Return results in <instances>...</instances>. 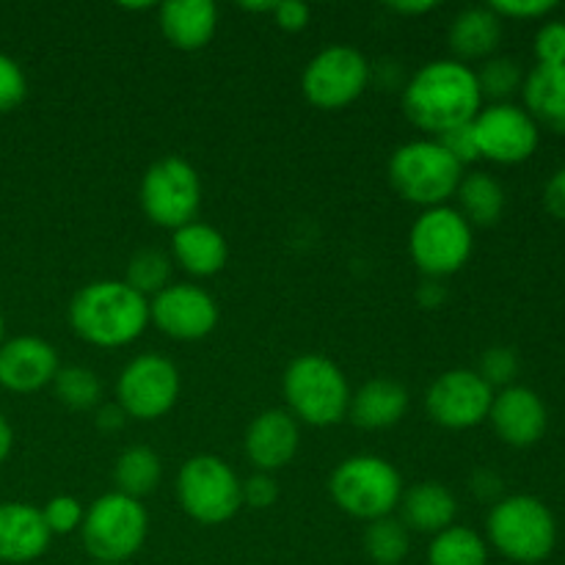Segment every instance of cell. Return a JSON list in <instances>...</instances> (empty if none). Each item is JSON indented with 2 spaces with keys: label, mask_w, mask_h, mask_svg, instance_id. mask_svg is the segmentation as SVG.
<instances>
[{
  "label": "cell",
  "mask_w": 565,
  "mask_h": 565,
  "mask_svg": "<svg viewBox=\"0 0 565 565\" xmlns=\"http://www.w3.org/2000/svg\"><path fill=\"white\" fill-rule=\"evenodd\" d=\"M483 108L478 72L456 58H436L419 66L403 88V114L414 127L436 138L472 125Z\"/></svg>",
  "instance_id": "obj_1"
},
{
  "label": "cell",
  "mask_w": 565,
  "mask_h": 565,
  "mask_svg": "<svg viewBox=\"0 0 565 565\" xmlns=\"http://www.w3.org/2000/svg\"><path fill=\"white\" fill-rule=\"evenodd\" d=\"M70 326L94 348H127L147 331L149 298L125 279H99L81 287L70 303Z\"/></svg>",
  "instance_id": "obj_2"
},
{
  "label": "cell",
  "mask_w": 565,
  "mask_h": 565,
  "mask_svg": "<svg viewBox=\"0 0 565 565\" xmlns=\"http://www.w3.org/2000/svg\"><path fill=\"white\" fill-rule=\"evenodd\" d=\"M281 392L296 423L312 428L340 425L348 417L353 395L345 373L323 353H303L292 359L281 379Z\"/></svg>",
  "instance_id": "obj_3"
},
{
  "label": "cell",
  "mask_w": 565,
  "mask_h": 565,
  "mask_svg": "<svg viewBox=\"0 0 565 565\" xmlns=\"http://www.w3.org/2000/svg\"><path fill=\"white\" fill-rule=\"evenodd\" d=\"M463 166L436 138H417L397 147L390 158V185L408 204L430 210L456 199Z\"/></svg>",
  "instance_id": "obj_4"
},
{
  "label": "cell",
  "mask_w": 565,
  "mask_h": 565,
  "mask_svg": "<svg viewBox=\"0 0 565 565\" xmlns=\"http://www.w3.org/2000/svg\"><path fill=\"white\" fill-rule=\"evenodd\" d=\"M489 541L502 557L522 565L544 563L555 552L557 522L550 508L530 494L502 497L486 519Z\"/></svg>",
  "instance_id": "obj_5"
},
{
  "label": "cell",
  "mask_w": 565,
  "mask_h": 565,
  "mask_svg": "<svg viewBox=\"0 0 565 565\" xmlns=\"http://www.w3.org/2000/svg\"><path fill=\"white\" fill-rule=\"evenodd\" d=\"M329 491L342 513L362 522L395 516L403 497V478L381 456H351L331 472Z\"/></svg>",
  "instance_id": "obj_6"
},
{
  "label": "cell",
  "mask_w": 565,
  "mask_h": 565,
  "mask_svg": "<svg viewBox=\"0 0 565 565\" xmlns=\"http://www.w3.org/2000/svg\"><path fill=\"white\" fill-rule=\"evenodd\" d=\"M149 535V516L141 500L108 491L86 508L81 524L83 550L94 563L121 565L130 561Z\"/></svg>",
  "instance_id": "obj_7"
},
{
  "label": "cell",
  "mask_w": 565,
  "mask_h": 565,
  "mask_svg": "<svg viewBox=\"0 0 565 565\" xmlns=\"http://www.w3.org/2000/svg\"><path fill=\"white\" fill-rule=\"evenodd\" d=\"M472 226L450 204L423 210L408 232V254L428 279L458 274L472 257Z\"/></svg>",
  "instance_id": "obj_8"
},
{
  "label": "cell",
  "mask_w": 565,
  "mask_h": 565,
  "mask_svg": "<svg viewBox=\"0 0 565 565\" xmlns=\"http://www.w3.org/2000/svg\"><path fill=\"white\" fill-rule=\"evenodd\" d=\"M138 202L143 215L154 226L177 232L180 226L193 224L202 210V180L199 171L180 154L160 158L143 171Z\"/></svg>",
  "instance_id": "obj_9"
},
{
  "label": "cell",
  "mask_w": 565,
  "mask_h": 565,
  "mask_svg": "<svg viewBox=\"0 0 565 565\" xmlns=\"http://www.w3.org/2000/svg\"><path fill=\"white\" fill-rule=\"evenodd\" d=\"M177 497L199 524H224L243 508V480L218 456H193L177 475Z\"/></svg>",
  "instance_id": "obj_10"
},
{
  "label": "cell",
  "mask_w": 565,
  "mask_h": 565,
  "mask_svg": "<svg viewBox=\"0 0 565 565\" xmlns=\"http://www.w3.org/2000/svg\"><path fill=\"white\" fill-rule=\"evenodd\" d=\"M180 370L160 353H141L121 367L116 379V403L127 419L154 423L180 401Z\"/></svg>",
  "instance_id": "obj_11"
},
{
  "label": "cell",
  "mask_w": 565,
  "mask_h": 565,
  "mask_svg": "<svg viewBox=\"0 0 565 565\" xmlns=\"http://www.w3.org/2000/svg\"><path fill=\"white\" fill-rule=\"evenodd\" d=\"M370 83V64L356 47L331 44L320 50L301 75L303 97L320 110H340L356 103Z\"/></svg>",
  "instance_id": "obj_12"
},
{
  "label": "cell",
  "mask_w": 565,
  "mask_h": 565,
  "mask_svg": "<svg viewBox=\"0 0 565 565\" xmlns=\"http://www.w3.org/2000/svg\"><path fill=\"white\" fill-rule=\"evenodd\" d=\"M494 390L478 370H447L425 392V412L439 428L469 430L489 419Z\"/></svg>",
  "instance_id": "obj_13"
},
{
  "label": "cell",
  "mask_w": 565,
  "mask_h": 565,
  "mask_svg": "<svg viewBox=\"0 0 565 565\" xmlns=\"http://www.w3.org/2000/svg\"><path fill=\"white\" fill-rule=\"evenodd\" d=\"M480 158L494 163H524L539 149V125L513 103H491L472 121Z\"/></svg>",
  "instance_id": "obj_14"
},
{
  "label": "cell",
  "mask_w": 565,
  "mask_h": 565,
  "mask_svg": "<svg viewBox=\"0 0 565 565\" xmlns=\"http://www.w3.org/2000/svg\"><path fill=\"white\" fill-rule=\"evenodd\" d=\"M149 323L177 342H196L218 326V303L196 285H169L149 301Z\"/></svg>",
  "instance_id": "obj_15"
},
{
  "label": "cell",
  "mask_w": 565,
  "mask_h": 565,
  "mask_svg": "<svg viewBox=\"0 0 565 565\" xmlns=\"http://www.w3.org/2000/svg\"><path fill=\"white\" fill-rule=\"evenodd\" d=\"M58 351L42 337H11L0 342V386L17 395H31L53 384L58 375Z\"/></svg>",
  "instance_id": "obj_16"
},
{
  "label": "cell",
  "mask_w": 565,
  "mask_h": 565,
  "mask_svg": "<svg viewBox=\"0 0 565 565\" xmlns=\"http://www.w3.org/2000/svg\"><path fill=\"white\" fill-rule=\"evenodd\" d=\"M489 423L494 434L500 436L505 445L533 447L546 434V406L530 386H505V390L494 392V403H491Z\"/></svg>",
  "instance_id": "obj_17"
},
{
  "label": "cell",
  "mask_w": 565,
  "mask_h": 565,
  "mask_svg": "<svg viewBox=\"0 0 565 565\" xmlns=\"http://www.w3.org/2000/svg\"><path fill=\"white\" fill-rule=\"evenodd\" d=\"M301 430L296 417L285 408H270L252 419L246 430V456L257 472L274 475L296 458Z\"/></svg>",
  "instance_id": "obj_18"
},
{
  "label": "cell",
  "mask_w": 565,
  "mask_h": 565,
  "mask_svg": "<svg viewBox=\"0 0 565 565\" xmlns=\"http://www.w3.org/2000/svg\"><path fill=\"white\" fill-rule=\"evenodd\" d=\"M53 533L42 508L28 502H0V563L22 565L39 561L47 552Z\"/></svg>",
  "instance_id": "obj_19"
},
{
  "label": "cell",
  "mask_w": 565,
  "mask_h": 565,
  "mask_svg": "<svg viewBox=\"0 0 565 565\" xmlns=\"http://www.w3.org/2000/svg\"><path fill=\"white\" fill-rule=\"evenodd\" d=\"M158 25L166 42L182 53L207 47L218 28V9L210 0H169L158 9Z\"/></svg>",
  "instance_id": "obj_20"
},
{
  "label": "cell",
  "mask_w": 565,
  "mask_h": 565,
  "mask_svg": "<svg viewBox=\"0 0 565 565\" xmlns=\"http://www.w3.org/2000/svg\"><path fill=\"white\" fill-rule=\"evenodd\" d=\"M401 522L406 524L408 533H423V535H439L441 530L452 527L458 516V500L445 483L436 480H425L417 483L414 489H403L401 497Z\"/></svg>",
  "instance_id": "obj_21"
},
{
  "label": "cell",
  "mask_w": 565,
  "mask_h": 565,
  "mask_svg": "<svg viewBox=\"0 0 565 565\" xmlns=\"http://www.w3.org/2000/svg\"><path fill=\"white\" fill-rule=\"evenodd\" d=\"M171 254H174V263L185 274L196 276V279H207V276L224 270L226 259H230V246H226V237L215 226L193 221V224L180 226L174 232Z\"/></svg>",
  "instance_id": "obj_22"
},
{
  "label": "cell",
  "mask_w": 565,
  "mask_h": 565,
  "mask_svg": "<svg viewBox=\"0 0 565 565\" xmlns=\"http://www.w3.org/2000/svg\"><path fill=\"white\" fill-rule=\"evenodd\" d=\"M408 412L406 386L392 379H373L351 395L348 417L362 430L395 428Z\"/></svg>",
  "instance_id": "obj_23"
},
{
  "label": "cell",
  "mask_w": 565,
  "mask_h": 565,
  "mask_svg": "<svg viewBox=\"0 0 565 565\" xmlns=\"http://www.w3.org/2000/svg\"><path fill=\"white\" fill-rule=\"evenodd\" d=\"M447 42L461 64L489 58L502 42V17L491 6H469L452 20Z\"/></svg>",
  "instance_id": "obj_24"
},
{
  "label": "cell",
  "mask_w": 565,
  "mask_h": 565,
  "mask_svg": "<svg viewBox=\"0 0 565 565\" xmlns=\"http://www.w3.org/2000/svg\"><path fill=\"white\" fill-rule=\"evenodd\" d=\"M522 92L535 125L565 132V66L539 64L524 77Z\"/></svg>",
  "instance_id": "obj_25"
},
{
  "label": "cell",
  "mask_w": 565,
  "mask_h": 565,
  "mask_svg": "<svg viewBox=\"0 0 565 565\" xmlns=\"http://www.w3.org/2000/svg\"><path fill=\"white\" fill-rule=\"evenodd\" d=\"M458 213L469 221V226H494L505 213V191L500 180L489 171H472L463 174L456 191Z\"/></svg>",
  "instance_id": "obj_26"
},
{
  "label": "cell",
  "mask_w": 565,
  "mask_h": 565,
  "mask_svg": "<svg viewBox=\"0 0 565 565\" xmlns=\"http://www.w3.org/2000/svg\"><path fill=\"white\" fill-rule=\"evenodd\" d=\"M163 478V463H160L158 452L152 447H127L114 467L116 491L119 494L132 497V500H143V497L154 494Z\"/></svg>",
  "instance_id": "obj_27"
},
{
  "label": "cell",
  "mask_w": 565,
  "mask_h": 565,
  "mask_svg": "<svg viewBox=\"0 0 565 565\" xmlns=\"http://www.w3.org/2000/svg\"><path fill=\"white\" fill-rule=\"evenodd\" d=\"M428 565H489V544L478 530L452 524L430 539Z\"/></svg>",
  "instance_id": "obj_28"
},
{
  "label": "cell",
  "mask_w": 565,
  "mask_h": 565,
  "mask_svg": "<svg viewBox=\"0 0 565 565\" xmlns=\"http://www.w3.org/2000/svg\"><path fill=\"white\" fill-rule=\"evenodd\" d=\"M412 550V533L397 516L375 519L364 530V552L375 565H401Z\"/></svg>",
  "instance_id": "obj_29"
},
{
  "label": "cell",
  "mask_w": 565,
  "mask_h": 565,
  "mask_svg": "<svg viewBox=\"0 0 565 565\" xmlns=\"http://www.w3.org/2000/svg\"><path fill=\"white\" fill-rule=\"evenodd\" d=\"M125 281L143 298H154L171 285V257L160 248H141L127 263Z\"/></svg>",
  "instance_id": "obj_30"
},
{
  "label": "cell",
  "mask_w": 565,
  "mask_h": 565,
  "mask_svg": "<svg viewBox=\"0 0 565 565\" xmlns=\"http://www.w3.org/2000/svg\"><path fill=\"white\" fill-rule=\"evenodd\" d=\"M53 390L55 397L72 412H88V408L99 406V401H103V384H99L97 373L81 367V364L61 367L58 375L53 379Z\"/></svg>",
  "instance_id": "obj_31"
},
{
  "label": "cell",
  "mask_w": 565,
  "mask_h": 565,
  "mask_svg": "<svg viewBox=\"0 0 565 565\" xmlns=\"http://www.w3.org/2000/svg\"><path fill=\"white\" fill-rule=\"evenodd\" d=\"M478 83L483 99L491 97L497 103H505V97H511L522 86V66L508 58V55H494V58H486L483 66H480Z\"/></svg>",
  "instance_id": "obj_32"
},
{
  "label": "cell",
  "mask_w": 565,
  "mask_h": 565,
  "mask_svg": "<svg viewBox=\"0 0 565 565\" xmlns=\"http://www.w3.org/2000/svg\"><path fill=\"white\" fill-rule=\"evenodd\" d=\"M519 373V356L513 348L505 345H494L480 356V367L478 375L486 381V384L494 390V386H513V379Z\"/></svg>",
  "instance_id": "obj_33"
},
{
  "label": "cell",
  "mask_w": 565,
  "mask_h": 565,
  "mask_svg": "<svg viewBox=\"0 0 565 565\" xmlns=\"http://www.w3.org/2000/svg\"><path fill=\"white\" fill-rule=\"evenodd\" d=\"M42 516L50 533L70 535L75 533V530H81L83 516H86V508H83L75 497L61 494V497H53V500L42 508Z\"/></svg>",
  "instance_id": "obj_34"
},
{
  "label": "cell",
  "mask_w": 565,
  "mask_h": 565,
  "mask_svg": "<svg viewBox=\"0 0 565 565\" xmlns=\"http://www.w3.org/2000/svg\"><path fill=\"white\" fill-rule=\"evenodd\" d=\"M28 81L22 66L11 55L0 53V114H9L25 99Z\"/></svg>",
  "instance_id": "obj_35"
},
{
  "label": "cell",
  "mask_w": 565,
  "mask_h": 565,
  "mask_svg": "<svg viewBox=\"0 0 565 565\" xmlns=\"http://www.w3.org/2000/svg\"><path fill=\"white\" fill-rule=\"evenodd\" d=\"M535 55L539 64L565 66V22L552 20L544 22L535 33Z\"/></svg>",
  "instance_id": "obj_36"
},
{
  "label": "cell",
  "mask_w": 565,
  "mask_h": 565,
  "mask_svg": "<svg viewBox=\"0 0 565 565\" xmlns=\"http://www.w3.org/2000/svg\"><path fill=\"white\" fill-rule=\"evenodd\" d=\"M276 500H279V483L274 480V475L254 472L252 478L243 480V505L265 511V508L274 505Z\"/></svg>",
  "instance_id": "obj_37"
},
{
  "label": "cell",
  "mask_w": 565,
  "mask_h": 565,
  "mask_svg": "<svg viewBox=\"0 0 565 565\" xmlns=\"http://www.w3.org/2000/svg\"><path fill=\"white\" fill-rule=\"evenodd\" d=\"M436 141H439L441 147H445L447 152H450L452 158H456L461 166L475 163V160L480 158L478 141H475V132H472V125L456 127V130L445 132V136H439V138H436Z\"/></svg>",
  "instance_id": "obj_38"
},
{
  "label": "cell",
  "mask_w": 565,
  "mask_h": 565,
  "mask_svg": "<svg viewBox=\"0 0 565 565\" xmlns=\"http://www.w3.org/2000/svg\"><path fill=\"white\" fill-rule=\"evenodd\" d=\"M497 14L505 20V17H513V20H535V17H544L550 11H555V0H494L489 3Z\"/></svg>",
  "instance_id": "obj_39"
},
{
  "label": "cell",
  "mask_w": 565,
  "mask_h": 565,
  "mask_svg": "<svg viewBox=\"0 0 565 565\" xmlns=\"http://www.w3.org/2000/svg\"><path fill=\"white\" fill-rule=\"evenodd\" d=\"M469 489H472L475 500L480 502H491V505H497V502L502 500V491H505V483H502L500 475L494 472V469H475L472 478H469Z\"/></svg>",
  "instance_id": "obj_40"
},
{
  "label": "cell",
  "mask_w": 565,
  "mask_h": 565,
  "mask_svg": "<svg viewBox=\"0 0 565 565\" xmlns=\"http://www.w3.org/2000/svg\"><path fill=\"white\" fill-rule=\"evenodd\" d=\"M309 17H312V9L307 3H298V0H285V3L274 6V22L281 31H303L309 25Z\"/></svg>",
  "instance_id": "obj_41"
},
{
  "label": "cell",
  "mask_w": 565,
  "mask_h": 565,
  "mask_svg": "<svg viewBox=\"0 0 565 565\" xmlns=\"http://www.w3.org/2000/svg\"><path fill=\"white\" fill-rule=\"evenodd\" d=\"M544 202H546V210H550L555 218L565 221V169L557 171V174L546 182Z\"/></svg>",
  "instance_id": "obj_42"
},
{
  "label": "cell",
  "mask_w": 565,
  "mask_h": 565,
  "mask_svg": "<svg viewBox=\"0 0 565 565\" xmlns=\"http://www.w3.org/2000/svg\"><path fill=\"white\" fill-rule=\"evenodd\" d=\"M127 425V414L121 412L119 403H105V406L97 408V428L105 430V434H116Z\"/></svg>",
  "instance_id": "obj_43"
},
{
  "label": "cell",
  "mask_w": 565,
  "mask_h": 565,
  "mask_svg": "<svg viewBox=\"0 0 565 565\" xmlns=\"http://www.w3.org/2000/svg\"><path fill=\"white\" fill-rule=\"evenodd\" d=\"M417 298L425 309H436L441 301H445V287L439 285V279H430L419 287Z\"/></svg>",
  "instance_id": "obj_44"
},
{
  "label": "cell",
  "mask_w": 565,
  "mask_h": 565,
  "mask_svg": "<svg viewBox=\"0 0 565 565\" xmlns=\"http://www.w3.org/2000/svg\"><path fill=\"white\" fill-rule=\"evenodd\" d=\"M436 3L434 0H403V3H390V11H395V14H403V17H423L428 14V11H434Z\"/></svg>",
  "instance_id": "obj_45"
},
{
  "label": "cell",
  "mask_w": 565,
  "mask_h": 565,
  "mask_svg": "<svg viewBox=\"0 0 565 565\" xmlns=\"http://www.w3.org/2000/svg\"><path fill=\"white\" fill-rule=\"evenodd\" d=\"M11 447H14V430H11L9 419L0 414V463L11 456Z\"/></svg>",
  "instance_id": "obj_46"
},
{
  "label": "cell",
  "mask_w": 565,
  "mask_h": 565,
  "mask_svg": "<svg viewBox=\"0 0 565 565\" xmlns=\"http://www.w3.org/2000/svg\"><path fill=\"white\" fill-rule=\"evenodd\" d=\"M276 3H241V9L246 11H259V14H274Z\"/></svg>",
  "instance_id": "obj_47"
},
{
  "label": "cell",
  "mask_w": 565,
  "mask_h": 565,
  "mask_svg": "<svg viewBox=\"0 0 565 565\" xmlns=\"http://www.w3.org/2000/svg\"><path fill=\"white\" fill-rule=\"evenodd\" d=\"M121 9L125 11H149L152 9V3H149V0H143V3H121Z\"/></svg>",
  "instance_id": "obj_48"
},
{
  "label": "cell",
  "mask_w": 565,
  "mask_h": 565,
  "mask_svg": "<svg viewBox=\"0 0 565 565\" xmlns=\"http://www.w3.org/2000/svg\"><path fill=\"white\" fill-rule=\"evenodd\" d=\"M3 334H6V323H3V315H0V342H3Z\"/></svg>",
  "instance_id": "obj_49"
},
{
  "label": "cell",
  "mask_w": 565,
  "mask_h": 565,
  "mask_svg": "<svg viewBox=\"0 0 565 565\" xmlns=\"http://www.w3.org/2000/svg\"><path fill=\"white\" fill-rule=\"evenodd\" d=\"M92 565H110V563H92Z\"/></svg>",
  "instance_id": "obj_50"
}]
</instances>
